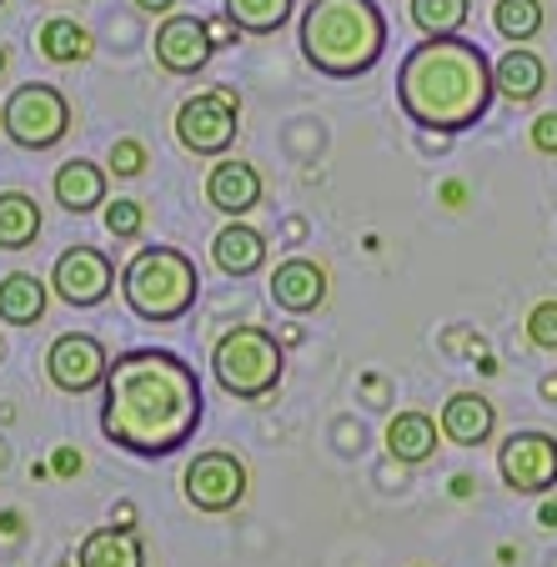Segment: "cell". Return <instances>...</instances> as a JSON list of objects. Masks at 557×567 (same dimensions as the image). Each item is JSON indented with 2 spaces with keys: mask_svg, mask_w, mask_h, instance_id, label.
I'll return each instance as SVG.
<instances>
[{
  "mask_svg": "<svg viewBox=\"0 0 557 567\" xmlns=\"http://www.w3.org/2000/svg\"><path fill=\"white\" fill-rule=\"evenodd\" d=\"M206 417L202 377L166 347H131L101 382V432L131 457H172Z\"/></svg>",
  "mask_w": 557,
  "mask_h": 567,
  "instance_id": "obj_1",
  "label": "cell"
},
{
  "mask_svg": "<svg viewBox=\"0 0 557 567\" xmlns=\"http://www.w3.org/2000/svg\"><path fill=\"white\" fill-rule=\"evenodd\" d=\"M493 61L467 35H422V45H412L396 71L402 116L437 136L472 131L493 111Z\"/></svg>",
  "mask_w": 557,
  "mask_h": 567,
  "instance_id": "obj_2",
  "label": "cell"
},
{
  "mask_svg": "<svg viewBox=\"0 0 557 567\" xmlns=\"http://www.w3.org/2000/svg\"><path fill=\"white\" fill-rule=\"evenodd\" d=\"M301 55L332 81H357L386 51V16L377 0H311L297 25Z\"/></svg>",
  "mask_w": 557,
  "mask_h": 567,
  "instance_id": "obj_3",
  "label": "cell"
},
{
  "mask_svg": "<svg viewBox=\"0 0 557 567\" xmlns=\"http://www.w3.org/2000/svg\"><path fill=\"white\" fill-rule=\"evenodd\" d=\"M121 297L141 321H182L202 297V271L182 247H141L121 271Z\"/></svg>",
  "mask_w": 557,
  "mask_h": 567,
  "instance_id": "obj_4",
  "label": "cell"
},
{
  "mask_svg": "<svg viewBox=\"0 0 557 567\" xmlns=\"http://www.w3.org/2000/svg\"><path fill=\"white\" fill-rule=\"evenodd\" d=\"M212 372L221 382L226 396L236 402H261L281 386L287 377V352L267 327H231V332L216 337L212 347Z\"/></svg>",
  "mask_w": 557,
  "mask_h": 567,
  "instance_id": "obj_5",
  "label": "cell"
},
{
  "mask_svg": "<svg viewBox=\"0 0 557 567\" xmlns=\"http://www.w3.org/2000/svg\"><path fill=\"white\" fill-rule=\"evenodd\" d=\"M0 131L21 151H51L71 131V101H65V91L45 86V81L16 86L6 96V106H0Z\"/></svg>",
  "mask_w": 557,
  "mask_h": 567,
  "instance_id": "obj_6",
  "label": "cell"
},
{
  "mask_svg": "<svg viewBox=\"0 0 557 567\" xmlns=\"http://www.w3.org/2000/svg\"><path fill=\"white\" fill-rule=\"evenodd\" d=\"M236 131H241V101L231 86H212L202 96L182 101V111H176V141L192 156H226Z\"/></svg>",
  "mask_w": 557,
  "mask_h": 567,
  "instance_id": "obj_7",
  "label": "cell"
},
{
  "mask_svg": "<svg viewBox=\"0 0 557 567\" xmlns=\"http://www.w3.org/2000/svg\"><path fill=\"white\" fill-rule=\"evenodd\" d=\"M251 477H247V462L236 457L226 447H212V452H196L182 472V493L196 513H231L241 497H247Z\"/></svg>",
  "mask_w": 557,
  "mask_h": 567,
  "instance_id": "obj_8",
  "label": "cell"
},
{
  "mask_svg": "<svg viewBox=\"0 0 557 567\" xmlns=\"http://www.w3.org/2000/svg\"><path fill=\"white\" fill-rule=\"evenodd\" d=\"M497 472H503V487L523 497H543L557 487V437L553 432H507L503 447H497Z\"/></svg>",
  "mask_w": 557,
  "mask_h": 567,
  "instance_id": "obj_9",
  "label": "cell"
},
{
  "mask_svg": "<svg viewBox=\"0 0 557 567\" xmlns=\"http://www.w3.org/2000/svg\"><path fill=\"white\" fill-rule=\"evenodd\" d=\"M51 291L65 307H101L116 291V267L101 247H65L51 267Z\"/></svg>",
  "mask_w": 557,
  "mask_h": 567,
  "instance_id": "obj_10",
  "label": "cell"
},
{
  "mask_svg": "<svg viewBox=\"0 0 557 567\" xmlns=\"http://www.w3.org/2000/svg\"><path fill=\"white\" fill-rule=\"evenodd\" d=\"M45 372H51V382L61 386V392L86 396L106 382L111 352L101 347V337H91V332H65V337H55L51 352H45Z\"/></svg>",
  "mask_w": 557,
  "mask_h": 567,
  "instance_id": "obj_11",
  "label": "cell"
},
{
  "mask_svg": "<svg viewBox=\"0 0 557 567\" xmlns=\"http://www.w3.org/2000/svg\"><path fill=\"white\" fill-rule=\"evenodd\" d=\"M151 51H156V61H162V71L172 75H196L212 65L216 55V41H212V25L202 21V16H166L162 25H156V41H151Z\"/></svg>",
  "mask_w": 557,
  "mask_h": 567,
  "instance_id": "obj_12",
  "label": "cell"
},
{
  "mask_svg": "<svg viewBox=\"0 0 557 567\" xmlns=\"http://www.w3.org/2000/svg\"><path fill=\"white\" fill-rule=\"evenodd\" d=\"M206 202L226 216V221H247V212L261 206V172L251 161H216L206 172Z\"/></svg>",
  "mask_w": 557,
  "mask_h": 567,
  "instance_id": "obj_13",
  "label": "cell"
},
{
  "mask_svg": "<svg viewBox=\"0 0 557 567\" xmlns=\"http://www.w3.org/2000/svg\"><path fill=\"white\" fill-rule=\"evenodd\" d=\"M271 301L291 317H307L327 301V271L311 257H287L277 271H271Z\"/></svg>",
  "mask_w": 557,
  "mask_h": 567,
  "instance_id": "obj_14",
  "label": "cell"
},
{
  "mask_svg": "<svg viewBox=\"0 0 557 567\" xmlns=\"http://www.w3.org/2000/svg\"><path fill=\"white\" fill-rule=\"evenodd\" d=\"M437 427L452 447H483V442L497 432V408L483 392H452L442 417H437Z\"/></svg>",
  "mask_w": 557,
  "mask_h": 567,
  "instance_id": "obj_15",
  "label": "cell"
},
{
  "mask_svg": "<svg viewBox=\"0 0 557 567\" xmlns=\"http://www.w3.org/2000/svg\"><path fill=\"white\" fill-rule=\"evenodd\" d=\"M212 261L226 277H251V271L267 267V236L247 221H226L221 231L212 236Z\"/></svg>",
  "mask_w": 557,
  "mask_h": 567,
  "instance_id": "obj_16",
  "label": "cell"
},
{
  "mask_svg": "<svg viewBox=\"0 0 557 567\" xmlns=\"http://www.w3.org/2000/svg\"><path fill=\"white\" fill-rule=\"evenodd\" d=\"M51 192L71 216L96 212V206H106V166H96V161H86V156L65 161L61 172H55Z\"/></svg>",
  "mask_w": 557,
  "mask_h": 567,
  "instance_id": "obj_17",
  "label": "cell"
},
{
  "mask_svg": "<svg viewBox=\"0 0 557 567\" xmlns=\"http://www.w3.org/2000/svg\"><path fill=\"white\" fill-rule=\"evenodd\" d=\"M493 86H497V96H507L513 106H527V101H537V96H543V86H547L543 55L527 51V45H513L503 61H493Z\"/></svg>",
  "mask_w": 557,
  "mask_h": 567,
  "instance_id": "obj_18",
  "label": "cell"
},
{
  "mask_svg": "<svg viewBox=\"0 0 557 567\" xmlns=\"http://www.w3.org/2000/svg\"><path fill=\"white\" fill-rule=\"evenodd\" d=\"M437 442H442V427L427 417V412H396L386 422V452L408 467H422L427 457H437Z\"/></svg>",
  "mask_w": 557,
  "mask_h": 567,
  "instance_id": "obj_19",
  "label": "cell"
},
{
  "mask_svg": "<svg viewBox=\"0 0 557 567\" xmlns=\"http://www.w3.org/2000/svg\"><path fill=\"white\" fill-rule=\"evenodd\" d=\"M81 567H146V547L131 527H96V533L81 537V553H75Z\"/></svg>",
  "mask_w": 557,
  "mask_h": 567,
  "instance_id": "obj_20",
  "label": "cell"
},
{
  "mask_svg": "<svg viewBox=\"0 0 557 567\" xmlns=\"http://www.w3.org/2000/svg\"><path fill=\"white\" fill-rule=\"evenodd\" d=\"M45 301H51V281H41L35 271L0 277V321L6 327H35L45 317Z\"/></svg>",
  "mask_w": 557,
  "mask_h": 567,
  "instance_id": "obj_21",
  "label": "cell"
},
{
  "mask_svg": "<svg viewBox=\"0 0 557 567\" xmlns=\"http://www.w3.org/2000/svg\"><path fill=\"white\" fill-rule=\"evenodd\" d=\"M41 236V206L31 192H0V251H25Z\"/></svg>",
  "mask_w": 557,
  "mask_h": 567,
  "instance_id": "obj_22",
  "label": "cell"
},
{
  "mask_svg": "<svg viewBox=\"0 0 557 567\" xmlns=\"http://www.w3.org/2000/svg\"><path fill=\"white\" fill-rule=\"evenodd\" d=\"M35 45H41V55L55 65H81V61H91V51H96L91 31L75 25L71 16H51V21L41 25V35H35Z\"/></svg>",
  "mask_w": 557,
  "mask_h": 567,
  "instance_id": "obj_23",
  "label": "cell"
},
{
  "mask_svg": "<svg viewBox=\"0 0 557 567\" xmlns=\"http://www.w3.org/2000/svg\"><path fill=\"white\" fill-rule=\"evenodd\" d=\"M297 0H226V21L247 35H271L291 21Z\"/></svg>",
  "mask_w": 557,
  "mask_h": 567,
  "instance_id": "obj_24",
  "label": "cell"
},
{
  "mask_svg": "<svg viewBox=\"0 0 557 567\" xmlns=\"http://www.w3.org/2000/svg\"><path fill=\"white\" fill-rule=\"evenodd\" d=\"M543 21H547L543 0H497V6H493L497 35H503V41H513V45H527V41H533V35L543 31Z\"/></svg>",
  "mask_w": 557,
  "mask_h": 567,
  "instance_id": "obj_25",
  "label": "cell"
},
{
  "mask_svg": "<svg viewBox=\"0 0 557 567\" xmlns=\"http://www.w3.org/2000/svg\"><path fill=\"white\" fill-rule=\"evenodd\" d=\"M472 6L467 0H412V25L422 35H462Z\"/></svg>",
  "mask_w": 557,
  "mask_h": 567,
  "instance_id": "obj_26",
  "label": "cell"
},
{
  "mask_svg": "<svg viewBox=\"0 0 557 567\" xmlns=\"http://www.w3.org/2000/svg\"><path fill=\"white\" fill-rule=\"evenodd\" d=\"M141 226H146V206H141V202H126V196H116V202L106 206V231L116 236V241H136Z\"/></svg>",
  "mask_w": 557,
  "mask_h": 567,
  "instance_id": "obj_27",
  "label": "cell"
},
{
  "mask_svg": "<svg viewBox=\"0 0 557 567\" xmlns=\"http://www.w3.org/2000/svg\"><path fill=\"white\" fill-rule=\"evenodd\" d=\"M527 342H533L537 352H557V297L537 301V307L527 311Z\"/></svg>",
  "mask_w": 557,
  "mask_h": 567,
  "instance_id": "obj_28",
  "label": "cell"
},
{
  "mask_svg": "<svg viewBox=\"0 0 557 567\" xmlns=\"http://www.w3.org/2000/svg\"><path fill=\"white\" fill-rule=\"evenodd\" d=\"M111 172H116V176H141V172H146V146H141V141H131V136L111 141Z\"/></svg>",
  "mask_w": 557,
  "mask_h": 567,
  "instance_id": "obj_29",
  "label": "cell"
},
{
  "mask_svg": "<svg viewBox=\"0 0 557 567\" xmlns=\"http://www.w3.org/2000/svg\"><path fill=\"white\" fill-rule=\"evenodd\" d=\"M533 151L557 156V111H543V116L533 121Z\"/></svg>",
  "mask_w": 557,
  "mask_h": 567,
  "instance_id": "obj_30",
  "label": "cell"
},
{
  "mask_svg": "<svg viewBox=\"0 0 557 567\" xmlns=\"http://www.w3.org/2000/svg\"><path fill=\"white\" fill-rule=\"evenodd\" d=\"M51 472H55V477H75V472H81V452L61 447V452H55V462H51Z\"/></svg>",
  "mask_w": 557,
  "mask_h": 567,
  "instance_id": "obj_31",
  "label": "cell"
},
{
  "mask_svg": "<svg viewBox=\"0 0 557 567\" xmlns=\"http://www.w3.org/2000/svg\"><path fill=\"white\" fill-rule=\"evenodd\" d=\"M136 11H146V16H172L176 11V0H131Z\"/></svg>",
  "mask_w": 557,
  "mask_h": 567,
  "instance_id": "obj_32",
  "label": "cell"
},
{
  "mask_svg": "<svg viewBox=\"0 0 557 567\" xmlns=\"http://www.w3.org/2000/svg\"><path fill=\"white\" fill-rule=\"evenodd\" d=\"M206 25H212V41H216V45H231L236 25H231V21H226V16H221V21H206Z\"/></svg>",
  "mask_w": 557,
  "mask_h": 567,
  "instance_id": "obj_33",
  "label": "cell"
},
{
  "mask_svg": "<svg viewBox=\"0 0 557 567\" xmlns=\"http://www.w3.org/2000/svg\"><path fill=\"white\" fill-rule=\"evenodd\" d=\"M0 533H21V513H6V517H0Z\"/></svg>",
  "mask_w": 557,
  "mask_h": 567,
  "instance_id": "obj_34",
  "label": "cell"
},
{
  "mask_svg": "<svg viewBox=\"0 0 557 567\" xmlns=\"http://www.w3.org/2000/svg\"><path fill=\"white\" fill-rule=\"evenodd\" d=\"M131 517H136V507L121 503V507H116V523H121V527H131Z\"/></svg>",
  "mask_w": 557,
  "mask_h": 567,
  "instance_id": "obj_35",
  "label": "cell"
},
{
  "mask_svg": "<svg viewBox=\"0 0 557 567\" xmlns=\"http://www.w3.org/2000/svg\"><path fill=\"white\" fill-rule=\"evenodd\" d=\"M543 523H547V527H557V507H553V503L543 507Z\"/></svg>",
  "mask_w": 557,
  "mask_h": 567,
  "instance_id": "obj_36",
  "label": "cell"
},
{
  "mask_svg": "<svg viewBox=\"0 0 557 567\" xmlns=\"http://www.w3.org/2000/svg\"><path fill=\"white\" fill-rule=\"evenodd\" d=\"M6 65H11V51H6V45H0V75H6Z\"/></svg>",
  "mask_w": 557,
  "mask_h": 567,
  "instance_id": "obj_37",
  "label": "cell"
},
{
  "mask_svg": "<svg viewBox=\"0 0 557 567\" xmlns=\"http://www.w3.org/2000/svg\"><path fill=\"white\" fill-rule=\"evenodd\" d=\"M543 392H547V396H557V377H547V382H543Z\"/></svg>",
  "mask_w": 557,
  "mask_h": 567,
  "instance_id": "obj_38",
  "label": "cell"
},
{
  "mask_svg": "<svg viewBox=\"0 0 557 567\" xmlns=\"http://www.w3.org/2000/svg\"><path fill=\"white\" fill-rule=\"evenodd\" d=\"M61 567H81V563H61Z\"/></svg>",
  "mask_w": 557,
  "mask_h": 567,
  "instance_id": "obj_39",
  "label": "cell"
},
{
  "mask_svg": "<svg viewBox=\"0 0 557 567\" xmlns=\"http://www.w3.org/2000/svg\"><path fill=\"white\" fill-rule=\"evenodd\" d=\"M0 6H6V0H0Z\"/></svg>",
  "mask_w": 557,
  "mask_h": 567,
  "instance_id": "obj_40",
  "label": "cell"
}]
</instances>
